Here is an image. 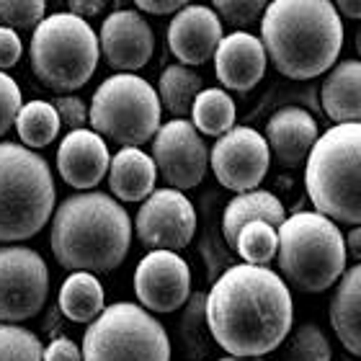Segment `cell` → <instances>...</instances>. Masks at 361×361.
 I'll use <instances>...</instances> for the list:
<instances>
[{
    "label": "cell",
    "instance_id": "6da1fadb",
    "mask_svg": "<svg viewBox=\"0 0 361 361\" xmlns=\"http://www.w3.org/2000/svg\"><path fill=\"white\" fill-rule=\"evenodd\" d=\"M207 328L219 348L238 359L276 351L292 333V292L269 266H227L204 300Z\"/></svg>",
    "mask_w": 361,
    "mask_h": 361
},
{
    "label": "cell",
    "instance_id": "7a4b0ae2",
    "mask_svg": "<svg viewBox=\"0 0 361 361\" xmlns=\"http://www.w3.org/2000/svg\"><path fill=\"white\" fill-rule=\"evenodd\" d=\"M261 42L281 75L312 80L338 60L343 21L333 0H269L261 16Z\"/></svg>",
    "mask_w": 361,
    "mask_h": 361
},
{
    "label": "cell",
    "instance_id": "3957f363",
    "mask_svg": "<svg viewBox=\"0 0 361 361\" xmlns=\"http://www.w3.org/2000/svg\"><path fill=\"white\" fill-rule=\"evenodd\" d=\"M49 245L68 271L106 274L119 269L132 245V219L114 196L73 194L52 212Z\"/></svg>",
    "mask_w": 361,
    "mask_h": 361
},
{
    "label": "cell",
    "instance_id": "277c9868",
    "mask_svg": "<svg viewBox=\"0 0 361 361\" xmlns=\"http://www.w3.org/2000/svg\"><path fill=\"white\" fill-rule=\"evenodd\" d=\"M305 188L315 212L361 225V121L333 124L305 160Z\"/></svg>",
    "mask_w": 361,
    "mask_h": 361
},
{
    "label": "cell",
    "instance_id": "5b68a950",
    "mask_svg": "<svg viewBox=\"0 0 361 361\" xmlns=\"http://www.w3.org/2000/svg\"><path fill=\"white\" fill-rule=\"evenodd\" d=\"M276 233L279 271L294 289L320 294L346 271L343 233L331 217L320 212H297L276 227Z\"/></svg>",
    "mask_w": 361,
    "mask_h": 361
},
{
    "label": "cell",
    "instance_id": "8992f818",
    "mask_svg": "<svg viewBox=\"0 0 361 361\" xmlns=\"http://www.w3.org/2000/svg\"><path fill=\"white\" fill-rule=\"evenodd\" d=\"M54 178L39 152L0 142V243L29 240L52 219Z\"/></svg>",
    "mask_w": 361,
    "mask_h": 361
},
{
    "label": "cell",
    "instance_id": "52a82bcc",
    "mask_svg": "<svg viewBox=\"0 0 361 361\" xmlns=\"http://www.w3.org/2000/svg\"><path fill=\"white\" fill-rule=\"evenodd\" d=\"M98 57L101 47L96 31L80 16H47L31 34V70L39 78V83L57 93L83 88L96 73Z\"/></svg>",
    "mask_w": 361,
    "mask_h": 361
},
{
    "label": "cell",
    "instance_id": "ba28073f",
    "mask_svg": "<svg viewBox=\"0 0 361 361\" xmlns=\"http://www.w3.org/2000/svg\"><path fill=\"white\" fill-rule=\"evenodd\" d=\"M158 90L135 73H116L98 85L88 106V124L101 137L121 145L140 147L150 142L160 129Z\"/></svg>",
    "mask_w": 361,
    "mask_h": 361
},
{
    "label": "cell",
    "instance_id": "9c48e42d",
    "mask_svg": "<svg viewBox=\"0 0 361 361\" xmlns=\"http://www.w3.org/2000/svg\"><path fill=\"white\" fill-rule=\"evenodd\" d=\"M83 361H171V338L142 305L116 302L88 323Z\"/></svg>",
    "mask_w": 361,
    "mask_h": 361
},
{
    "label": "cell",
    "instance_id": "30bf717a",
    "mask_svg": "<svg viewBox=\"0 0 361 361\" xmlns=\"http://www.w3.org/2000/svg\"><path fill=\"white\" fill-rule=\"evenodd\" d=\"M49 294V269L37 250L0 248V320L23 323L42 312Z\"/></svg>",
    "mask_w": 361,
    "mask_h": 361
},
{
    "label": "cell",
    "instance_id": "8fae6325",
    "mask_svg": "<svg viewBox=\"0 0 361 361\" xmlns=\"http://www.w3.org/2000/svg\"><path fill=\"white\" fill-rule=\"evenodd\" d=\"M152 163L171 188H196L209 168V150L202 135L188 119H171L160 124L152 137Z\"/></svg>",
    "mask_w": 361,
    "mask_h": 361
},
{
    "label": "cell",
    "instance_id": "7c38bea8",
    "mask_svg": "<svg viewBox=\"0 0 361 361\" xmlns=\"http://www.w3.org/2000/svg\"><path fill=\"white\" fill-rule=\"evenodd\" d=\"M209 166L219 186L230 188L235 194L253 191L261 186L271 166L269 142L253 127H233L209 152Z\"/></svg>",
    "mask_w": 361,
    "mask_h": 361
},
{
    "label": "cell",
    "instance_id": "4fadbf2b",
    "mask_svg": "<svg viewBox=\"0 0 361 361\" xmlns=\"http://www.w3.org/2000/svg\"><path fill=\"white\" fill-rule=\"evenodd\" d=\"M135 233L150 250L186 248L196 235V209L178 188H155L135 217Z\"/></svg>",
    "mask_w": 361,
    "mask_h": 361
},
{
    "label": "cell",
    "instance_id": "5bb4252c",
    "mask_svg": "<svg viewBox=\"0 0 361 361\" xmlns=\"http://www.w3.org/2000/svg\"><path fill=\"white\" fill-rule=\"evenodd\" d=\"M135 294L147 312H176L191 297V269L176 250H150L135 269Z\"/></svg>",
    "mask_w": 361,
    "mask_h": 361
},
{
    "label": "cell",
    "instance_id": "9a60e30c",
    "mask_svg": "<svg viewBox=\"0 0 361 361\" xmlns=\"http://www.w3.org/2000/svg\"><path fill=\"white\" fill-rule=\"evenodd\" d=\"M98 47L116 73H135L150 62L155 52V34L142 13L119 8L106 16Z\"/></svg>",
    "mask_w": 361,
    "mask_h": 361
},
{
    "label": "cell",
    "instance_id": "2e32d148",
    "mask_svg": "<svg viewBox=\"0 0 361 361\" xmlns=\"http://www.w3.org/2000/svg\"><path fill=\"white\" fill-rule=\"evenodd\" d=\"M222 37V21L209 6L188 3L176 11L173 21L168 26V47L176 60L186 68L209 62Z\"/></svg>",
    "mask_w": 361,
    "mask_h": 361
},
{
    "label": "cell",
    "instance_id": "e0dca14e",
    "mask_svg": "<svg viewBox=\"0 0 361 361\" xmlns=\"http://www.w3.org/2000/svg\"><path fill=\"white\" fill-rule=\"evenodd\" d=\"M109 145L93 129H73L65 135L57 150V171L68 186L78 191L96 188L109 173Z\"/></svg>",
    "mask_w": 361,
    "mask_h": 361
},
{
    "label": "cell",
    "instance_id": "ac0fdd59",
    "mask_svg": "<svg viewBox=\"0 0 361 361\" xmlns=\"http://www.w3.org/2000/svg\"><path fill=\"white\" fill-rule=\"evenodd\" d=\"M266 62L269 57L261 39L248 31H233L214 49V75L227 90L248 93L264 80Z\"/></svg>",
    "mask_w": 361,
    "mask_h": 361
},
{
    "label": "cell",
    "instance_id": "d6986e66",
    "mask_svg": "<svg viewBox=\"0 0 361 361\" xmlns=\"http://www.w3.org/2000/svg\"><path fill=\"white\" fill-rule=\"evenodd\" d=\"M320 137L315 116L300 106L279 109L266 124V142L274 158L286 168H297L307 160L315 140Z\"/></svg>",
    "mask_w": 361,
    "mask_h": 361
},
{
    "label": "cell",
    "instance_id": "ffe728a7",
    "mask_svg": "<svg viewBox=\"0 0 361 361\" xmlns=\"http://www.w3.org/2000/svg\"><path fill=\"white\" fill-rule=\"evenodd\" d=\"M158 168L140 147H121L109 163V188L119 202H145L155 191Z\"/></svg>",
    "mask_w": 361,
    "mask_h": 361
},
{
    "label": "cell",
    "instance_id": "44dd1931",
    "mask_svg": "<svg viewBox=\"0 0 361 361\" xmlns=\"http://www.w3.org/2000/svg\"><path fill=\"white\" fill-rule=\"evenodd\" d=\"M320 104L336 124L361 121V62L343 60L328 70L320 88Z\"/></svg>",
    "mask_w": 361,
    "mask_h": 361
},
{
    "label": "cell",
    "instance_id": "7402d4cb",
    "mask_svg": "<svg viewBox=\"0 0 361 361\" xmlns=\"http://www.w3.org/2000/svg\"><path fill=\"white\" fill-rule=\"evenodd\" d=\"M328 312L338 341L361 359V261L341 274Z\"/></svg>",
    "mask_w": 361,
    "mask_h": 361
},
{
    "label": "cell",
    "instance_id": "603a6c76",
    "mask_svg": "<svg viewBox=\"0 0 361 361\" xmlns=\"http://www.w3.org/2000/svg\"><path fill=\"white\" fill-rule=\"evenodd\" d=\"M269 222V225L279 227L286 219L284 204L279 202L276 196L264 188H253V191H243L235 199H230L222 214V238H225L227 248H235L238 233L248 222Z\"/></svg>",
    "mask_w": 361,
    "mask_h": 361
},
{
    "label": "cell",
    "instance_id": "cb8c5ba5",
    "mask_svg": "<svg viewBox=\"0 0 361 361\" xmlns=\"http://www.w3.org/2000/svg\"><path fill=\"white\" fill-rule=\"evenodd\" d=\"M104 286L90 271H73L60 289V310L73 323H93L104 312Z\"/></svg>",
    "mask_w": 361,
    "mask_h": 361
},
{
    "label": "cell",
    "instance_id": "d4e9b609",
    "mask_svg": "<svg viewBox=\"0 0 361 361\" xmlns=\"http://www.w3.org/2000/svg\"><path fill=\"white\" fill-rule=\"evenodd\" d=\"M235 101L222 88H202L191 106V124L199 135L222 137L235 127Z\"/></svg>",
    "mask_w": 361,
    "mask_h": 361
},
{
    "label": "cell",
    "instance_id": "484cf974",
    "mask_svg": "<svg viewBox=\"0 0 361 361\" xmlns=\"http://www.w3.org/2000/svg\"><path fill=\"white\" fill-rule=\"evenodd\" d=\"M204 88L199 73H194L186 65H168L160 73L158 80V98L160 106L166 109L176 119H186V114H191L194 98L199 96V90Z\"/></svg>",
    "mask_w": 361,
    "mask_h": 361
},
{
    "label": "cell",
    "instance_id": "4316f807",
    "mask_svg": "<svg viewBox=\"0 0 361 361\" xmlns=\"http://www.w3.org/2000/svg\"><path fill=\"white\" fill-rule=\"evenodd\" d=\"M13 127L18 129V137L29 150H42L57 140L62 124L49 101H29L21 106Z\"/></svg>",
    "mask_w": 361,
    "mask_h": 361
},
{
    "label": "cell",
    "instance_id": "83f0119b",
    "mask_svg": "<svg viewBox=\"0 0 361 361\" xmlns=\"http://www.w3.org/2000/svg\"><path fill=\"white\" fill-rule=\"evenodd\" d=\"M235 253L243 258V264H253V266H269L274 258H276L279 250V233L276 227L269 225V222H248L238 233V240H235Z\"/></svg>",
    "mask_w": 361,
    "mask_h": 361
},
{
    "label": "cell",
    "instance_id": "f1b7e54d",
    "mask_svg": "<svg viewBox=\"0 0 361 361\" xmlns=\"http://www.w3.org/2000/svg\"><path fill=\"white\" fill-rule=\"evenodd\" d=\"M284 361H331L333 348L331 341L315 323L300 325L294 336H286Z\"/></svg>",
    "mask_w": 361,
    "mask_h": 361
},
{
    "label": "cell",
    "instance_id": "f546056e",
    "mask_svg": "<svg viewBox=\"0 0 361 361\" xmlns=\"http://www.w3.org/2000/svg\"><path fill=\"white\" fill-rule=\"evenodd\" d=\"M0 361H44V346L18 323H0Z\"/></svg>",
    "mask_w": 361,
    "mask_h": 361
},
{
    "label": "cell",
    "instance_id": "4dcf8cb0",
    "mask_svg": "<svg viewBox=\"0 0 361 361\" xmlns=\"http://www.w3.org/2000/svg\"><path fill=\"white\" fill-rule=\"evenodd\" d=\"M204 300L207 294L196 292L186 300V312H183V323H180V338H183V348L196 361L199 356L207 354V338H204V325H207V315H204Z\"/></svg>",
    "mask_w": 361,
    "mask_h": 361
},
{
    "label": "cell",
    "instance_id": "1f68e13d",
    "mask_svg": "<svg viewBox=\"0 0 361 361\" xmlns=\"http://www.w3.org/2000/svg\"><path fill=\"white\" fill-rule=\"evenodd\" d=\"M44 11L47 0H0V23L13 31H34Z\"/></svg>",
    "mask_w": 361,
    "mask_h": 361
},
{
    "label": "cell",
    "instance_id": "d6a6232c",
    "mask_svg": "<svg viewBox=\"0 0 361 361\" xmlns=\"http://www.w3.org/2000/svg\"><path fill=\"white\" fill-rule=\"evenodd\" d=\"M212 11L219 16V21L230 23L233 29L243 31L261 21L269 0H212Z\"/></svg>",
    "mask_w": 361,
    "mask_h": 361
},
{
    "label": "cell",
    "instance_id": "836d02e7",
    "mask_svg": "<svg viewBox=\"0 0 361 361\" xmlns=\"http://www.w3.org/2000/svg\"><path fill=\"white\" fill-rule=\"evenodd\" d=\"M21 106H23V98L18 83L0 70V137L16 124V116L21 111Z\"/></svg>",
    "mask_w": 361,
    "mask_h": 361
},
{
    "label": "cell",
    "instance_id": "e575fe53",
    "mask_svg": "<svg viewBox=\"0 0 361 361\" xmlns=\"http://www.w3.org/2000/svg\"><path fill=\"white\" fill-rule=\"evenodd\" d=\"M52 106L57 116H60V124L68 127L70 132L73 129H83L88 124V106L78 96H60Z\"/></svg>",
    "mask_w": 361,
    "mask_h": 361
},
{
    "label": "cell",
    "instance_id": "d590c367",
    "mask_svg": "<svg viewBox=\"0 0 361 361\" xmlns=\"http://www.w3.org/2000/svg\"><path fill=\"white\" fill-rule=\"evenodd\" d=\"M21 54H23V44L21 39H18V31L0 26V70L18 65Z\"/></svg>",
    "mask_w": 361,
    "mask_h": 361
},
{
    "label": "cell",
    "instance_id": "8d00e7d4",
    "mask_svg": "<svg viewBox=\"0 0 361 361\" xmlns=\"http://www.w3.org/2000/svg\"><path fill=\"white\" fill-rule=\"evenodd\" d=\"M44 361H83V351L75 341L70 338H54L44 348Z\"/></svg>",
    "mask_w": 361,
    "mask_h": 361
},
{
    "label": "cell",
    "instance_id": "74e56055",
    "mask_svg": "<svg viewBox=\"0 0 361 361\" xmlns=\"http://www.w3.org/2000/svg\"><path fill=\"white\" fill-rule=\"evenodd\" d=\"M191 0H135V6L145 13H152V16H168V13H176L180 11L183 6H188Z\"/></svg>",
    "mask_w": 361,
    "mask_h": 361
},
{
    "label": "cell",
    "instance_id": "f35d334b",
    "mask_svg": "<svg viewBox=\"0 0 361 361\" xmlns=\"http://www.w3.org/2000/svg\"><path fill=\"white\" fill-rule=\"evenodd\" d=\"M70 13L80 16V18H93L109 6V0H68Z\"/></svg>",
    "mask_w": 361,
    "mask_h": 361
},
{
    "label": "cell",
    "instance_id": "ab89813d",
    "mask_svg": "<svg viewBox=\"0 0 361 361\" xmlns=\"http://www.w3.org/2000/svg\"><path fill=\"white\" fill-rule=\"evenodd\" d=\"M333 6L348 21H361V0H333Z\"/></svg>",
    "mask_w": 361,
    "mask_h": 361
},
{
    "label": "cell",
    "instance_id": "60d3db41",
    "mask_svg": "<svg viewBox=\"0 0 361 361\" xmlns=\"http://www.w3.org/2000/svg\"><path fill=\"white\" fill-rule=\"evenodd\" d=\"M346 243V256H354L356 261H361V225L351 227V233L343 238Z\"/></svg>",
    "mask_w": 361,
    "mask_h": 361
},
{
    "label": "cell",
    "instance_id": "b9f144b4",
    "mask_svg": "<svg viewBox=\"0 0 361 361\" xmlns=\"http://www.w3.org/2000/svg\"><path fill=\"white\" fill-rule=\"evenodd\" d=\"M217 361H264V359H238V356H230V359H217Z\"/></svg>",
    "mask_w": 361,
    "mask_h": 361
},
{
    "label": "cell",
    "instance_id": "7bdbcfd3",
    "mask_svg": "<svg viewBox=\"0 0 361 361\" xmlns=\"http://www.w3.org/2000/svg\"><path fill=\"white\" fill-rule=\"evenodd\" d=\"M356 52H359V57H361V29H359V34H356Z\"/></svg>",
    "mask_w": 361,
    "mask_h": 361
}]
</instances>
